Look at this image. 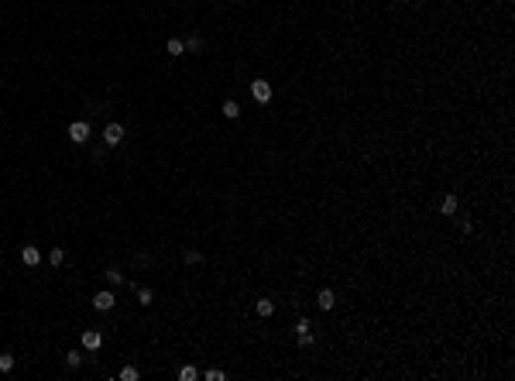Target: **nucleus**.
Masks as SVG:
<instances>
[{
  "instance_id": "nucleus-1",
  "label": "nucleus",
  "mask_w": 515,
  "mask_h": 381,
  "mask_svg": "<svg viewBox=\"0 0 515 381\" xmlns=\"http://www.w3.org/2000/svg\"><path fill=\"white\" fill-rule=\"evenodd\" d=\"M114 306H117L114 292H96V295H93V309H100V313H110Z\"/></svg>"
},
{
  "instance_id": "nucleus-2",
  "label": "nucleus",
  "mask_w": 515,
  "mask_h": 381,
  "mask_svg": "<svg viewBox=\"0 0 515 381\" xmlns=\"http://www.w3.org/2000/svg\"><path fill=\"white\" fill-rule=\"evenodd\" d=\"M69 137H72L76 144H86V141H90V124H86V120H76V124L69 127Z\"/></svg>"
},
{
  "instance_id": "nucleus-3",
  "label": "nucleus",
  "mask_w": 515,
  "mask_h": 381,
  "mask_svg": "<svg viewBox=\"0 0 515 381\" xmlns=\"http://www.w3.org/2000/svg\"><path fill=\"white\" fill-rule=\"evenodd\" d=\"M103 141H107L110 148H117V144L124 141V127H120V124H107V127H103Z\"/></svg>"
},
{
  "instance_id": "nucleus-4",
  "label": "nucleus",
  "mask_w": 515,
  "mask_h": 381,
  "mask_svg": "<svg viewBox=\"0 0 515 381\" xmlns=\"http://www.w3.org/2000/svg\"><path fill=\"white\" fill-rule=\"evenodd\" d=\"M251 93H254L258 103H268V100H271V86H268L265 79H254V83H251Z\"/></svg>"
},
{
  "instance_id": "nucleus-5",
  "label": "nucleus",
  "mask_w": 515,
  "mask_h": 381,
  "mask_svg": "<svg viewBox=\"0 0 515 381\" xmlns=\"http://www.w3.org/2000/svg\"><path fill=\"white\" fill-rule=\"evenodd\" d=\"M296 340H299V347H309V343H313V333H309V320H299V323H296Z\"/></svg>"
},
{
  "instance_id": "nucleus-6",
  "label": "nucleus",
  "mask_w": 515,
  "mask_h": 381,
  "mask_svg": "<svg viewBox=\"0 0 515 381\" xmlns=\"http://www.w3.org/2000/svg\"><path fill=\"white\" fill-rule=\"evenodd\" d=\"M21 261H24L28 268H35V265L41 261V251H38V248H31V244H28V248H21Z\"/></svg>"
},
{
  "instance_id": "nucleus-7",
  "label": "nucleus",
  "mask_w": 515,
  "mask_h": 381,
  "mask_svg": "<svg viewBox=\"0 0 515 381\" xmlns=\"http://www.w3.org/2000/svg\"><path fill=\"white\" fill-rule=\"evenodd\" d=\"M100 343H103V337H100L96 330H86V333H83V347H86V350H96Z\"/></svg>"
},
{
  "instance_id": "nucleus-8",
  "label": "nucleus",
  "mask_w": 515,
  "mask_h": 381,
  "mask_svg": "<svg viewBox=\"0 0 515 381\" xmlns=\"http://www.w3.org/2000/svg\"><path fill=\"white\" fill-rule=\"evenodd\" d=\"M220 110H224V117H227V120H237V117H241L237 100H224V107H220Z\"/></svg>"
},
{
  "instance_id": "nucleus-9",
  "label": "nucleus",
  "mask_w": 515,
  "mask_h": 381,
  "mask_svg": "<svg viewBox=\"0 0 515 381\" xmlns=\"http://www.w3.org/2000/svg\"><path fill=\"white\" fill-rule=\"evenodd\" d=\"M333 302H337V295H333L330 288H323V292L316 295V306H320V309H333Z\"/></svg>"
},
{
  "instance_id": "nucleus-10",
  "label": "nucleus",
  "mask_w": 515,
  "mask_h": 381,
  "mask_svg": "<svg viewBox=\"0 0 515 381\" xmlns=\"http://www.w3.org/2000/svg\"><path fill=\"white\" fill-rule=\"evenodd\" d=\"M254 309H258V316H271V313H275V302H271V299H258Z\"/></svg>"
},
{
  "instance_id": "nucleus-11",
  "label": "nucleus",
  "mask_w": 515,
  "mask_h": 381,
  "mask_svg": "<svg viewBox=\"0 0 515 381\" xmlns=\"http://www.w3.org/2000/svg\"><path fill=\"white\" fill-rule=\"evenodd\" d=\"M439 210L447 213V216H454V213H457V196H447V199H443V206H439Z\"/></svg>"
},
{
  "instance_id": "nucleus-12",
  "label": "nucleus",
  "mask_w": 515,
  "mask_h": 381,
  "mask_svg": "<svg viewBox=\"0 0 515 381\" xmlns=\"http://www.w3.org/2000/svg\"><path fill=\"white\" fill-rule=\"evenodd\" d=\"M179 378H182V381H196V378H199V371H196L192 364H186V367L179 371Z\"/></svg>"
},
{
  "instance_id": "nucleus-13",
  "label": "nucleus",
  "mask_w": 515,
  "mask_h": 381,
  "mask_svg": "<svg viewBox=\"0 0 515 381\" xmlns=\"http://www.w3.org/2000/svg\"><path fill=\"white\" fill-rule=\"evenodd\" d=\"M182 52H186V41L172 38V41H169V55H182Z\"/></svg>"
},
{
  "instance_id": "nucleus-14",
  "label": "nucleus",
  "mask_w": 515,
  "mask_h": 381,
  "mask_svg": "<svg viewBox=\"0 0 515 381\" xmlns=\"http://www.w3.org/2000/svg\"><path fill=\"white\" fill-rule=\"evenodd\" d=\"M65 364H69V367H79V364H83V354H79V350H69V354H65Z\"/></svg>"
},
{
  "instance_id": "nucleus-15",
  "label": "nucleus",
  "mask_w": 515,
  "mask_h": 381,
  "mask_svg": "<svg viewBox=\"0 0 515 381\" xmlns=\"http://www.w3.org/2000/svg\"><path fill=\"white\" fill-rule=\"evenodd\" d=\"M0 371H4V374L14 371V357H11V354H0Z\"/></svg>"
},
{
  "instance_id": "nucleus-16",
  "label": "nucleus",
  "mask_w": 515,
  "mask_h": 381,
  "mask_svg": "<svg viewBox=\"0 0 515 381\" xmlns=\"http://www.w3.org/2000/svg\"><path fill=\"white\" fill-rule=\"evenodd\" d=\"M48 261H52V265H62V261H65V251H62V248H52Z\"/></svg>"
},
{
  "instance_id": "nucleus-17",
  "label": "nucleus",
  "mask_w": 515,
  "mask_h": 381,
  "mask_svg": "<svg viewBox=\"0 0 515 381\" xmlns=\"http://www.w3.org/2000/svg\"><path fill=\"white\" fill-rule=\"evenodd\" d=\"M137 299H141V306H152L155 292H152V288H141V292H137Z\"/></svg>"
},
{
  "instance_id": "nucleus-18",
  "label": "nucleus",
  "mask_w": 515,
  "mask_h": 381,
  "mask_svg": "<svg viewBox=\"0 0 515 381\" xmlns=\"http://www.w3.org/2000/svg\"><path fill=\"white\" fill-rule=\"evenodd\" d=\"M224 378H227V374H224L220 367H210V371H206V381H224Z\"/></svg>"
},
{
  "instance_id": "nucleus-19",
  "label": "nucleus",
  "mask_w": 515,
  "mask_h": 381,
  "mask_svg": "<svg viewBox=\"0 0 515 381\" xmlns=\"http://www.w3.org/2000/svg\"><path fill=\"white\" fill-rule=\"evenodd\" d=\"M199 261H203L199 251H186V265H199Z\"/></svg>"
},
{
  "instance_id": "nucleus-20",
  "label": "nucleus",
  "mask_w": 515,
  "mask_h": 381,
  "mask_svg": "<svg viewBox=\"0 0 515 381\" xmlns=\"http://www.w3.org/2000/svg\"><path fill=\"white\" fill-rule=\"evenodd\" d=\"M134 378H137V367H124L120 371V381H134Z\"/></svg>"
},
{
  "instance_id": "nucleus-21",
  "label": "nucleus",
  "mask_w": 515,
  "mask_h": 381,
  "mask_svg": "<svg viewBox=\"0 0 515 381\" xmlns=\"http://www.w3.org/2000/svg\"><path fill=\"white\" fill-rule=\"evenodd\" d=\"M186 48H189V52H199V48H203V41H199V38H189V41H186Z\"/></svg>"
},
{
  "instance_id": "nucleus-22",
  "label": "nucleus",
  "mask_w": 515,
  "mask_h": 381,
  "mask_svg": "<svg viewBox=\"0 0 515 381\" xmlns=\"http://www.w3.org/2000/svg\"><path fill=\"white\" fill-rule=\"evenodd\" d=\"M412 4H422V0H412Z\"/></svg>"
}]
</instances>
